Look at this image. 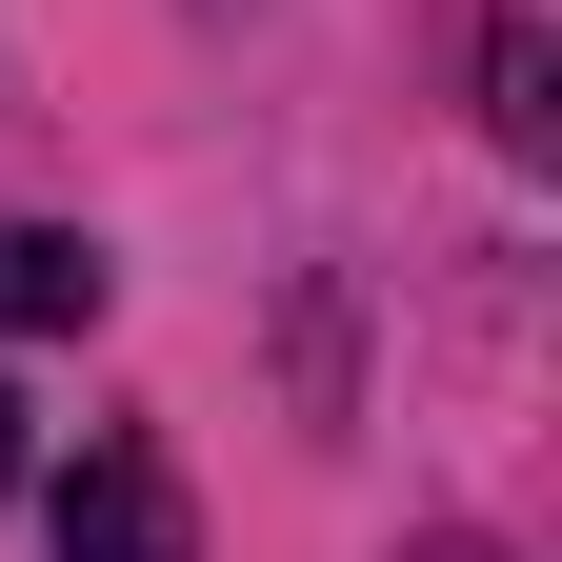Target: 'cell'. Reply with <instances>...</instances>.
<instances>
[{
	"mask_svg": "<svg viewBox=\"0 0 562 562\" xmlns=\"http://www.w3.org/2000/svg\"><path fill=\"white\" fill-rule=\"evenodd\" d=\"M60 562H201L161 442H81V462H60Z\"/></svg>",
	"mask_w": 562,
	"mask_h": 562,
	"instance_id": "1",
	"label": "cell"
},
{
	"mask_svg": "<svg viewBox=\"0 0 562 562\" xmlns=\"http://www.w3.org/2000/svg\"><path fill=\"white\" fill-rule=\"evenodd\" d=\"M60 322H101V241L0 222V341H60Z\"/></svg>",
	"mask_w": 562,
	"mask_h": 562,
	"instance_id": "2",
	"label": "cell"
},
{
	"mask_svg": "<svg viewBox=\"0 0 562 562\" xmlns=\"http://www.w3.org/2000/svg\"><path fill=\"white\" fill-rule=\"evenodd\" d=\"M0 482H21V402H0Z\"/></svg>",
	"mask_w": 562,
	"mask_h": 562,
	"instance_id": "3",
	"label": "cell"
}]
</instances>
